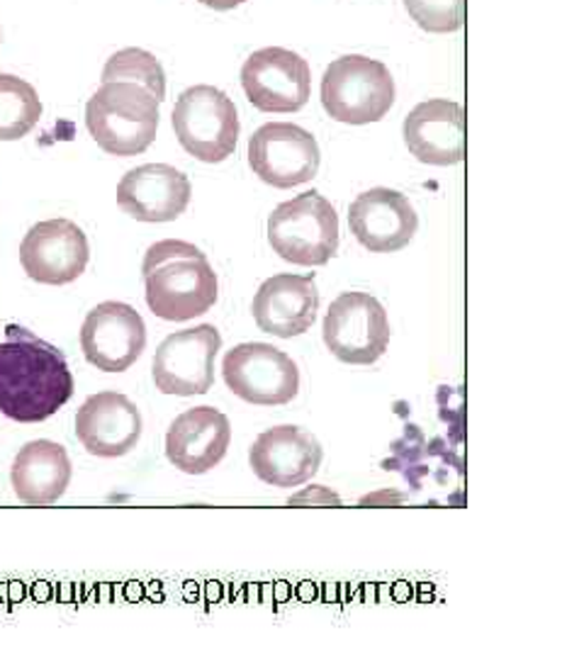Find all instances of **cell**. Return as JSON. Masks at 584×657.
Returning <instances> with one entry per match:
<instances>
[{
    "label": "cell",
    "mask_w": 584,
    "mask_h": 657,
    "mask_svg": "<svg viewBox=\"0 0 584 657\" xmlns=\"http://www.w3.org/2000/svg\"><path fill=\"white\" fill-rule=\"evenodd\" d=\"M74 375L56 346L20 325L0 341V414L20 424L50 420L74 398Z\"/></svg>",
    "instance_id": "1"
},
{
    "label": "cell",
    "mask_w": 584,
    "mask_h": 657,
    "mask_svg": "<svg viewBox=\"0 0 584 657\" xmlns=\"http://www.w3.org/2000/svg\"><path fill=\"white\" fill-rule=\"evenodd\" d=\"M147 305L166 321H188L210 312L220 297V280L210 258L195 244L163 239L147 248L141 263Z\"/></svg>",
    "instance_id": "2"
},
{
    "label": "cell",
    "mask_w": 584,
    "mask_h": 657,
    "mask_svg": "<svg viewBox=\"0 0 584 657\" xmlns=\"http://www.w3.org/2000/svg\"><path fill=\"white\" fill-rule=\"evenodd\" d=\"M159 100L129 81H110L93 93L86 105V125L91 137L113 157L145 153L159 129Z\"/></svg>",
    "instance_id": "3"
},
{
    "label": "cell",
    "mask_w": 584,
    "mask_h": 657,
    "mask_svg": "<svg viewBox=\"0 0 584 657\" xmlns=\"http://www.w3.org/2000/svg\"><path fill=\"white\" fill-rule=\"evenodd\" d=\"M268 244L295 266H327L339 251V214L325 195L309 190L273 210Z\"/></svg>",
    "instance_id": "4"
},
{
    "label": "cell",
    "mask_w": 584,
    "mask_h": 657,
    "mask_svg": "<svg viewBox=\"0 0 584 657\" xmlns=\"http://www.w3.org/2000/svg\"><path fill=\"white\" fill-rule=\"evenodd\" d=\"M321 105L343 125L380 123L395 105V78L383 62L361 54L331 62L321 78Z\"/></svg>",
    "instance_id": "5"
},
{
    "label": "cell",
    "mask_w": 584,
    "mask_h": 657,
    "mask_svg": "<svg viewBox=\"0 0 584 657\" xmlns=\"http://www.w3.org/2000/svg\"><path fill=\"white\" fill-rule=\"evenodd\" d=\"M171 123L181 147L202 163L230 159L240 141V115L230 95L214 86H193L178 95Z\"/></svg>",
    "instance_id": "6"
},
{
    "label": "cell",
    "mask_w": 584,
    "mask_h": 657,
    "mask_svg": "<svg viewBox=\"0 0 584 657\" xmlns=\"http://www.w3.org/2000/svg\"><path fill=\"white\" fill-rule=\"evenodd\" d=\"M222 375L226 388L236 398L258 404V407H278L288 404L300 392V370L293 358L270 343H240L226 351L222 361Z\"/></svg>",
    "instance_id": "7"
},
{
    "label": "cell",
    "mask_w": 584,
    "mask_h": 657,
    "mask_svg": "<svg viewBox=\"0 0 584 657\" xmlns=\"http://www.w3.org/2000/svg\"><path fill=\"white\" fill-rule=\"evenodd\" d=\"M325 343L333 358L349 365H373L390 346L385 307L368 293H341L325 317Z\"/></svg>",
    "instance_id": "8"
},
{
    "label": "cell",
    "mask_w": 584,
    "mask_h": 657,
    "mask_svg": "<svg viewBox=\"0 0 584 657\" xmlns=\"http://www.w3.org/2000/svg\"><path fill=\"white\" fill-rule=\"evenodd\" d=\"M220 349L222 337L212 325L169 333L153 356V385L176 398L210 392L214 385V356Z\"/></svg>",
    "instance_id": "9"
},
{
    "label": "cell",
    "mask_w": 584,
    "mask_h": 657,
    "mask_svg": "<svg viewBox=\"0 0 584 657\" xmlns=\"http://www.w3.org/2000/svg\"><path fill=\"white\" fill-rule=\"evenodd\" d=\"M317 139L293 123H268L248 139V166L273 188H297L319 171Z\"/></svg>",
    "instance_id": "10"
},
{
    "label": "cell",
    "mask_w": 584,
    "mask_h": 657,
    "mask_svg": "<svg viewBox=\"0 0 584 657\" xmlns=\"http://www.w3.org/2000/svg\"><path fill=\"white\" fill-rule=\"evenodd\" d=\"M242 86L248 103L261 113H297L309 100L312 74L300 54L266 46L246 59Z\"/></svg>",
    "instance_id": "11"
},
{
    "label": "cell",
    "mask_w": 584,
    "mask_h": 657,
    "mask_svg": "<svg viewBox=\"0 0 584 657\" xmlns=\"http://www.w3.org/2000/svg\"><path fill=\"white\" fill-rule=\"evenodd\" d=\"M81 349L86 361L105 373H125L147 349V325L135 307L100 303L81 327Z\"/></svg>",
    "instance_id": "12"
},
{
    "label": "cell",
    "mask_w": 584,
    "mask_h": 657,
    "mask_svg": "<svg viewBox=\"0 0 584 657\" xmlns=\"http://www.w3.org/2000/svg\"><path fill=\"white\" fill-rule=\"evenodd\" d=\"M91 248L81 226L56 218L32 226L20 244V263L34 283L66 285L83 276Z\"/></svg>",
    "instance_id": "13"
},
{
    "label": "cell",
    "mask_w": 584,
    "mask_h": 657,
    "mask_svg": "<svg viewBox=\"0 0 584 657\" xmlns=\"http://www.w3.org/2000/svg\"><path fill=\"white\" fill-rule=\"evenodd\" d=\"M321 456L325 451L307 428L283 424L268 428L254 441L248 463L261 483L273 487H300L317 475Z\"/></svg>",
    "instance_id": "14"
},
{
    "label": "cell",
    "mask_w": 584,
    "mask_h": 657,
    "mask_svg": "<svg viewBox=\"0 0 584 657\" xmlns=\"http://www.w3.org/2000/svg\"><path fill=\"white\" fill-rule=\"evenodd\" d=\"M190 178L169 163H145L117 186V205L137 222H176L190 205Z\"/></svg>",
    "instance_id": "15"
},
{
    "label": "cell",
    "mask_w": 584,
    "mask_h": 657,
    "mask_svg": "<svg viewBox=\"0 0 584 657\" xmlns=\"http://www.w3.org/2000/svg\"><path fill=\"white\" fill-rule=\"evenodd\" d=\"M76 436L91 456H127L141 438V412L123 392L91 394L76 414Z\"/></svg>",
    "instance_id": "16"
},
{
    "label": "cell",
    "mask_w": 584,
    "mask_h": 657,
    "mask_svg": "<svg viewBox=\"0 0 584 657\" xmlns=\"http://www.w3.org/2000/svg\"><path fill=\"white\" fill-rule=\"evenodd\" d=\"M349 226L368 251L392 254L412 242L420 230V218L412 202L397 190L371 188L351 202Z\"/></svg>",
    "instance_id": "17"
},
{
    "label": "cell",
    "mask_w": 584,
    "mask_h": 657,
    "mask_svg": "<svg viewBox=\"0 0 584 657\" xmlns=\"http://www.w3.org/2000/svg\"><path fill=\"white\" fill-rule=\"evenodd\" d=\"M252 312L258 329L278 339H293L309 331L319 312L315 273L307 276L278 273L264 280L254 297Z\"/></svg>",
    "instance_id": "18"
},
{
    "label": "cell",
    "mask_w": 584,
    "mask_h": 657,
    "mask_svg": "<svg viewBox=\"0 0 584 657\" xmlns=\"http://www.w3.org/2000/svg\"><path fill=\"white\" fill-rule=\"evenodd\" d=\"M232 444V424L214 407H193L178 414L166 434V456L185 475L217 468Z\"/></svg>",
    "instance_id": "19"
},
{
    "label": "cell",
    "mask_w": 584,
    "mask_h": 657,
    "mask_svg": "<svg viewBox=\"0 0 584 657\" xmlns=\"http://www.w3.org/2000/svg\"><path fill=\"white\" fill-rule=\"evenodd\" d=\"M404 145L428 166H456L465 157V115L453 100H426L404 119Z\"/></svg>",
    "instance_id": "20"
},
{
    "label": "cell",
    "mask_w": 584,
    "mask_h": 657,
    "mask_svg": "<svg viewBox=\"0 0 584 657\" xmlns=\"http://www.w3.org/2000/svg\"><path fill=\"white\" fill-rule=\"evenodd\" d=\"M10 483L20 501L46 507L62 499L71 483L68 453L56 441H30L18 451L10 468Z\"/></svg>",
    "instance_id": "21"
},
{
    "label": "cell",
    "mask_w": 584,
    "mask_h": 657,
    "mask_svg": "<svg viewBox=\"0 0 584 657\" xmlns=\"http://www.w3.org/2000/svg\"><path fill=\"white\" fill-rule=\"evenodd\" d=\"M42 100L34 86L13 74H0V141H18L38 127Z\"/></svg>",
    "instance_id": "22"
},
{
    "label": "cell",
    "mask_w": 584,
    "mask_h": 657,
    "mask_svg": "<svg viewBox=\"0 0 584 657\" xmlns=\"http://www.w3.org/2000/svg\"><path fill=\"white\" fill-rule=\"evenodd\" d=\"M110 81L139 83V86H145L159 103H163L166 98L163 66L159 64L157 56L145 50H137V46H129V50H123L107 59L103 68V83Z\"/></svg>",
    "instance_id": "23"
},
{
    "label": "cell",
    "mask_w": 584,
    "mask_h": 657,
    "mask_svg": "<svg viewBox=\"0 0 584 657\" xmlns=\"http://www.w3.org/2000/svg\"><path fill=\"white\" fill-rule=\"evenodd\" d=\"M410 18L432 34H448L463 28V0H404Z\"/></svg>",
    "instance_id": "24"
},
{
    "label": "cell",
    "mask_w": 584,
    "mask_h": 657,
    "mask_svg": "<svg viewBox=\"0 0 584 657\" xmlns=\"http://www.w3.org/2000/svg\"><path fill=\"white\" fill-rule=\"evenodd\" d=\"M200 3L212 8V10H234L242 3H246V0H200Z\"/></svg>",
    "instance_id": "25"
},
{
    "label": "cell",
    "mask_w": 584,
    "mask_h": 657,
    "mask_svg": "<svg viewBox=\"0 0 584 657\" xmlns=\"http://www.w3.org/2000/svg\"><path fill=\"white\" fill-rule=\"evenodd\" d=\"M0 40H3V38H0Z\"/></svg>",
    "instance_id": "26"
}]
</instances>
